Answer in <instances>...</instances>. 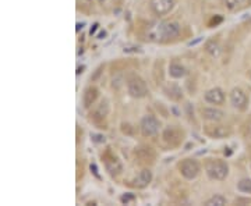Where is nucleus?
<instances>
[{
    "label": "nucleus",
    "mask_w": 251,
    "mask_h": 206,
    "mask_svg": "<svg viewBox=\"0 0 251 206\" xmlns=\"http://www.w3.org/2000/svg\"><path fill=\"white\" fill-rule=\"evenodd\" d=\"M180 32L182 27L176 21H154L145 29V35L148 41L160 44L175 39L180 35Z\"/></svg>",
    "instance_id": "f257e3e1"
},
{
    "label": "nucleus",
    "mask_w": 251,
    "mask_h": 206,
    "mask_svg": "<svg viewBox=\"0 0 251 206\" xmlns=\"http://www.w3.org/2000/svg\"><path fill=\"white\" fill-rule=\"evenodd\" d=\"M205 173L211 180L222 181L229 174V166L226 161L219 160V159H211L205 164Z\"/></svg>",
    "instance_id": "f03ea898"
},
{
    "label": "nucleus",
    "mask_w": 251,
    "mask_h": 206,
    "mask_svg": "<svg viewBox=\"0 0 251 206\" xmlns=\"http://www.w3.org/2000/svg\"><path fill=\"white\" fill-rule=\"evenodd\" d=\"M127 92H129V95H130L131 98H145L148 95V85H147V82L142 78L134 75V77H131L127 81Z\"/></svg>",
    "instance_id": "7ed1b4c3"
},
{
    "label": "nucleus",
    "mask_w": 251,
    "mask_h": 206,
    "mask_svg": "<svg viewBox=\"0 0 251 206\" xmlns=\"http://www.w3.org/2000/svg\"><path fill=\"white\" fill-rule=\"evenodd\" d=\"M159 128H160V123L155 116H144L141 118V123H139V130H141V134L144 137H154V135L158 134Z\"/></svg>",
    "instance_id": "20e7f679"
},
{
    "label": "nucleus",
    "mask_w": 251,
    "mask_h": 206,
    "mask_svg": "<svg viewBox=\"0 0 251 206\" xmlns=\"http://www.w3.org/2000/svg\"><path fill=\"white\" fill-rule=\"evenodd\" d=\"M179 170H180V174L184 179L194 180L198 177L201 167H200L198 161L194 160V159H186V160H183L179 164Z\"/></svg>",
    "instance_id": "39448f33"
},
{
    "label": "nucleus",
    "mask_w": 251,
    "mask_h": 206,
    "mask_svg": "<svg viewBox=\"0 0 251 206\" xmlns=\"http://www.w3.org/2000/svg\"><path fill=\"white\" fill-rule=\"evenodd\" d=\"M229 99H230V105L236 110H246L247 109V105H249V98H247V93L244 92L240 88H233L230 95H229Z\"/></svg>",
    "instance_id": "423d86ee"
},
{
    "label": "nucleus",
    "mask_w": 251,
    "mask_h": 206,
    "mask_svg": "<svg viewBox=\"0 0 251 206\" xmlns=\"http://www.w3.org/2000/svg\"><path fill=\"white\" fill-rule=\"evenodd\" d=\"M149 7L157 16H166L175 7V0H151Z\"/></svg>",
    "instance_id": "0eeeda50"
},
{
    "label": "nucleus",
    "mask_w": 251,
    "mask_h": 206,
    "mask_svg": "<svg viewBox=\"0 0 251 206\" xmlns=\"http://www.w3.org/2000/svg\"><path fill=\"white\" fill-rule=\"evenodd\" d=\"M204 99L206 103L209 105H215V106H221L225 103V92L221 88H212V90H208L204 93Z\"/></svg>",
    "instance_id": "6e6552de"
},
{
    "label": "nucleus",
    "mask_w": 251,
    "mask_h": 206,
    "mask_svg": "<svg viewBox=\"0 0 251 206\" xmlns=\"http://www.w3.org/2000/svg\"><path fill=\"white\" fill-rule=\"evenodd\" d=\"M230 128L226 126H206L205 127V134L215 139H222L230 135Z\"/></svg>",
    "instance_id": "1a4fd4ad"
},
{
    "label": "nucleus",
    "mask_w": 251,
    "mask_h": 206,
    "mask_svg": "<svg viewBox=\"0 0 251 206\" xmlns=\"http://www.w3.org/2000/svg\"><path fill=\"white\" fill-rule=\"evenodd\" d=\"M200 114L201 117L206 120V121H212V123H218L221 121L225 116L222 110L216 108H201L200 109Z\"/></svg>",
    "instance_id": "9d476101"
},
{
    "label": "nucleus",
    "mask_w": 251,
    "mask_h": 206,
    "mask_svg": "<svg viewBox=\"0 0 251 206\" xmlns=\"http://www.w3.org/2000/svg\"><path fill=\"white\" fill-rule=\"evenodd\" d=\"M163 93L169 99L176 100V102L183 99V90L177 85L176 82H167L166 85L163 87Z\"/></svg>",
    "instance_id": "9b49d317"
},
{
    "label": "nucleus",
    "mask_w": 251,
    "mask_h": 206,
    "mask_svg": "<svg viewBox=\"0 0 251 206\" xmlns=\"http://www.w3.org/2000/svg\"><path fill=\"white\" fill-rule=\"evenodd\" d=\"M182 133L175 128V127H167L166 130L163 131V134H162V138H163V141L169 145H179L180 141H182Z\"/></svg>",
    "instance_id": "f8f14e48"
},
{
    "label": "nucleus",
    "mask_w": 251,
    "mask_h": 206,
    "mask_svg": "<svg viewBox=\"0 0 251 206\" xmlns=\"http://www.w3.org/2000/svg\"><path fill=\"white\" fill-rule=\"evenodd\" d=\"M105 167L111 176H119L123 171V166H121L120 160L114 156H106L105 158Z\"/></svg>",
    "instance_id": "ddd939ff"
},
{
    "label": "nucleus",
    "mask_w": 251,
    "mask_h": 206,
    "mask_svg": "<svg viewBox=\"0 0 251 206\" xmlns=\"http://www.w3.org/2000/svg\"><path fill=\"white\" fill-rule=\"evenodd\" d=\"M98 95H99V91L96 87H88V88H85L84 91V95H83V105L85 109H90L92 106L93 103L96 102V99H98Z\"/></svg>",
    "instance_id": "4468645a"
},
{
    "label": "nucleus",
    "mask_w": 251,
    "mask_h": 206,
    "mask_svg": "<svg viewBox=\"0 0 251 206\" xmlns=\"http://www.w3.org/2000/svg\"><path fill=\"white\" fill-rule=\"evenodd\" d=\"M151 181H152V171L149 169H144V170L139 171L138 176L134 180V185L138 188H145L151 184Z\"/></svg>",
    "instance_id": "2eb2a0df"
},
{
    "label": "nucleus",
    "mask_w": 251,
    "mask_h": 206,
    "mask_svg": "<svg viewBox=\"0 0 251 206\" xmlns=\"http://www.w3.org/2000/svg\"><path fill=\"white\" fill-rule=\"evenodd\" d=\"M169 75L172 77V78H183V77H186L187 75V70L184 66H182L180 63H170L169 66Z\"/></svg>",
    "instance_id": "dca6fc26"
},
{
    "label": "nucleus",
    "mask_w": 251,
    "mask_h": 206,
    "mask_svg": "<svg viewBox=\"0 0 251 206\" xmlns=\"http://www.w3.org/2000/svg\"><path fill=\"white\" fill-rule=\"evenodd\" d=\"M221 1L226 9L232 10V11L244 9L250 3V0H221Z\"/></svg>",
    "instance_id": "f3484780"
},
{
    "label": "nucleus",
    "mask_w": 251,
    "mask_h": 206,
    "mask_svg": "<svg viewBox=\"0 0 251 206\" xmlns=\"http://www.w3.org/2000/svg\"><path fill=\"white\" fill-rule=\"evenodd\" d=\"M108 113H109V102L108 100H102L98 105V108L95 109V112H93V118L95 120H103L105 117L108 116Z\"/></svg>",
    "instance_id": "a211bd4d"
},
{
    "label": "nucleus",
    "mask_w": 251,
    "mask_h": 206,
    "mask_svg": "<svg viewBox=\"0 0 251 206\" xmlns=\"http://www.w3.org/2000/svg\"><path fill=\"white\" fill-rule=\"evenodd\" d=\"M205 52L209 54L211 57H219V54H221V46H219L218 42H215V41H208L205 44Z\"/></svg>",
    "instance_id": "6ab92c4d"
},
{
    "label": "nucleus",
    "mask_w": 251,
    "mask_h": 206,
    "mask_svg": "<svg viewBox=\"0 0 251 206\" xmlns=\"http://www.w3.org/2000/svg\"><path fill=\"white\" fill-rule=\"evenodd\" d=\"M226 204H228V201L222 195H214V197H211L209 199L205 201L206 206H225Z\"/></svg>",
    "instance_id": "aec40b11"
},
{
    "label": "nucleus",
    "mask_w": 251,
    "mask_h": 206,
    "mask_svg": "<svg viewBox=\"0 0 251 206\" xmlns=\"http://www.w3.org/2000/svg\"><path fill=\"white\" fill-rule=\"evenodd\" d=\"M237 189L244 194H251V180L250 179H242L237 183Z\"/></svg>",
    "instance_id": "412c9836"
},
{
    "label": "nucleus",
    "mask_w": 251,
    "mask_h": 206,
    "mask_svg": "<svg viewBox=\"0 0 251 206\" xmlns=\"http://www.w3.org/2000/svg\"><path fill=\"white\" fill-rule=\"evenodd\" d=\"M120 201L121 204H126V205H129L130 202H133V201H136V195L134 194H124V195H121L120 197Z\"/></svg>",
    "instance_id": "4be33fe9"
},
{
    "label": "nucleus",
    "mask_w": 251,
    "mask_h": 206,
    "mask_svg": "<svg viewBox=\"0 0 251 206\" xmlns=\"http://www.w3.org/2000/svg\"><path fill=\"white\" fill-rule=\"evenodd\" d=\"M223 21V17L222 16H215L209 20V23H208V27H216V25H219Z\"/></svg>",
    "instance_id": "5701e85b"
},
{
    "label": "nucleus",
    "mask_w": 251,
    "mask_h": 206,
    "mask_svg": "<svg viewBox=\"0 0 251 206\" xmlns=\"http://www.w3.org/2000/svg\"><path fill=\"white\" fill-rule=\"evenodd\" d=\"M247 137L251 139V123L249 124V127H247Z\"/></svg>",
    "instance_id": "b1692460"
},
{
    "label": "nucleus",
    "mask_w": 251,
    "mask_h": 206,
    "mask_svg": "<svg viewBox=\"0 0 251 206\" xmlns=\"http://www.w3.org/2000/svg\"><path fill=\"white\" fill-rule=\"evenodd\" d=\"M96 29H98V24H95V25H93L92 28H91V35H92L93 32H95V31H96Z\"/></svg>",
    "instance_id": "393cba45"
},
{
    "label": "nucleus",
    "mask_w": 251,
    "mask_h": 206,
    "mask_svg": "<svg viewBox=\"0 0 251 206\" xmlns=\"http://www.w3.org/2000/svg\"><path fill=\"white\" fill-rule=\"evenodd\" d=\"M250 77H251V75H250Z\"/></svg>",
    "instance_id": "a878e982"
}]
</instances>
